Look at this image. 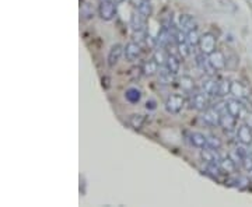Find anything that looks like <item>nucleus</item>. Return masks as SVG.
Here are the masks:
<instances>
[{
	"instance_id": "4be33fe9",
	"label": "nucleus",
	"mask_w": 252,
	"mask_h": 207,
	"mask_svg": "<svg viewBox=\"0 0 252 207\" xmlns=\"http://www.w3.org/2000/svg\"><path fill=\"white\" fill-rule=\"evenodd\" d=\"M129 124L133 127V129H140L145 122H146V116L145 115H140V114H135V115H130V118H129Z\"/></svg>"
},
{
	"instance_id": "6e6552de",
	"label": "nucleus",
	"mask_w": 252,
	"mask_h": 207,
	"mask_svg": "<svg viewBox=\"0 0 252 207\" xmlns=\"http://www.w3.org/2000/svg\"><path fill=\"white\" fill-rule=\"evenodd\" d=\"M124 52H125V48H122V45H119V43L114 45L109 49V53H108V64L111 67H114L116 63L119 62V59H121V56H122Z\"/></svg>"
},
{
	"instance_id": "f257e3e1",
	"label": "nucleus",
	"mask_w": 252,
	"mask_h": 207,
	"mask_svg": "<svg viewBox=\"0 0 252 207\" xmlns=\"http://www.w3.org/2000/svg\"><path fill=\"white\" fill-rule=\"evenodd\" d=\"M199 48L200 52L206 56L211 55L213 52L216 51V37L210 32H206L200 37L199 42Z\"/></svg>"
},
{
	"instance_id": "0eeeda50",
	"label": "nucleus",
	"mask_w": 252,
	"mask_h": 207,
	"mask_svg": "<svg viewBox=\"0 0 252 207\" xmlns=\"http://www.w3.org/2000/svg\"><path fill=\"white\" fill-rule=\"evenodd\" d=\"M252 129L247 124H242L238 127L237 130V137L240 140V143L244 145H252Z\"/></svg>"
},
{
	"instance_id": "4468645a",
	"label": "nucleus",
	"mask_w": 252,
	"mask_h": 207,
	"mask_svg": "<svg viewBox=\"0 0 252 207\" xmlns=\"http://www.w3.org/2000/svg\"><path fill=\"white\" fill-rule=\"evenodd\" d=\"M235 121L237 119L226 111L224 114H220V124H219L226 130H232L235 127Z\"/></svg>"
},
{
	"instance_id": "423d86ee",
	"label": "nucleus",
	"mask_w": 252,
	"mask_h": 207,
	"mask_svg": "<svg viewBox=\"0 0 252 207\" xmlns=\"http://www.w3.org/2000/svg\"><path fill=\"white\" fill-rule=\"evenodd\" d=\"M125 58L129 61V62H133L140 58L142 55V48L137 42H127L125 46Z\"/></svg>"
},
{
	"instance_id": "bb28decb",
	"label": "nucleus",
	"mask_w": 252,
	"mask_h": 207,
	"mask_svg": "<svg viewBox=\"0 0 252 207\" xmlns=\"http://www.w3.org/2000/svg\"><path fill=\"white\" fill-rule=\"evenodd\" d=\"M137 11H139V13H140V14H142L145 19H147V17L151 14V4H150V1L146 0V1H145V3H143V4H142L139 9H137Z\"/></svg>"
},
{
	"instance_id": "a878e982",
	"label": "nucleus",
	"mask_w": 252,
	"mask_h": 207,
	"mask_svg": "<svg viewBox=\"0 0 252 207\" xmlns=\"http://www.w3.org/2000/svg\"><path fill=\"white\" fill-rule=\"evenodd\" d=\"M241 166L244 171L247 172H252V155L247 154L241 158Z\"/></svg>"
},
{
	"instance_id": "f704fd0d",
	"label": "nucleus",
	"mask_w": 252,
	"mask_h": 207,
	"mask_svg": "<svg viewBox=\"0 0 252 207\" xmlns=\"http://www.w3.org/2000/svg\"><path fill=\"white\" fill-rule=\"evenodd\" d=\"M129 1H130V4H132V6H135L136 9H139V7H140L146 0H129Z\"/></svg>"
},
{
	"instance_id": "f8f14e48",
	"label": "nucleus",
	"mask_w": 252,
	"mask_h": 207,
	"mask_svg": "<svg viewBox=\"0 0 252 207\" xmlns=\"http://www.w3.org/2000/svg\"><path fill=\"white\" fill-rule=\"evenodd\" d=\"M202 119L205 124L210 126H216L220 124V114L216 109H205V112L202 115Z\"/></svg>"
},
{
	"instance_id": "7ed1b4c3",
	"label": "nucleus",
	"mask_w": 252,
	"mask_h": 207,
	"mask_svg": "<svg viewBox=\"0 0 252 207\" xmlns=\"http://www.w3.org/2000/svg\"><path fill=\"white\" fill-rule=\"evenodd\" d=\"M226 111L230 115H232L235 119H241V118H244L245 114H247L244 104H242L241 101H238L237 98L229 100V101L226 103Z\"/></svg>"
},
{
	"instance_id": "cd10ccee",
	"label": "nucleus",
	"mask_w": 252,
	"mask_h": 207,
	"mask_svg": "<svg viewBox=\"0 0 252 207\" xmlns=\"http://www.w3.org/2000/svg\"><path fill=\"white\" fill-rule=\"evenodd\" d=\"M220 147H221V142L219 137H214V136L208 137V148H211V150H219Z\"/></svg>"
},
{
	"instance_id": "2f4dec72",
	"label": "nucleus",
	"mask_w": 252,
	"mask_h": 207,
	"mask_svg": "<svg viewBox=\"0 0 252 207\" xmlns=\"http://www.w3.org/2000/svg\"><path fill=\"white\" fill-rule=\"evenodd\" d=\"M189 43H187V42H181V43H178V49H179V53L182 55V58H187L189 53H190V51H189Z\"/></svg>"
},
{
	"instance_id": "9d476101",
	"label": "nucleus",
	"mask_w": 252,
	"mask_h": 207,
	"mask_svg": "<svg viewBox=\"0 0 252 207\" xmlns=\"http://www.w3.org/2000/svg\"><path fill=\"white\" fill-rule=\"evenodd\" d=\"M189 142L192 143L193 147H198V148H208V137L199 133V132H192L189 133Z\"/></svg>"
},
{
	"instance_id": "f3484780",
	"label": "nucleus",
	"mask_w": 252,
	"mask_h": 207,
	"mask_svg": "<svg viewBox=\"0 0 252 207\" xmlns=\"http://www.w3.org/2000/svg\"><path fill=\"white\" fill-rule=\"evenodd\" d=\"M125 98L130 104H137L140 100H142V93L139 88H135V87H130L127 88L125 93Z\"/></svg>"
},
{
	"instance_id": "2eb2a0df",
	"label": "nucleus",
	"mask_w": 252,
	"mask_h": 207,
	"mask_svg": "<svg viewBox=\"0 0 252 207\" xmlns=\"http://www.w3.org/2000/svg\"><path fill=\"white\" fill-rule=\"evenodd\" d=\"M172 79H174V73L171 72L168 67H163L158 70V83L168 85V84L172 83Z\"/></svg>"
},
{
	"instance_id": "72a5a7b5",
	"label": "nucleus",
	"mask_w": 252,
	"mask_h": 207,
	"mask_svg": "<svg viewBox=\"0 0 252 207\" xmlns=\"http://www.w3.org/2000/svg\"><path fill=\"white\" fill-rule=\"evenodd\" d=\"M244 121H245V124L252 129V112H247L244 116Z\"/></svg>"
},
{
	"instance_id": "1a4fd4ad",
	"label": "nucleus",
	"mask_w": 252,
	"mask_h": 207,
	"mask_svg": "<svg viewBox=\"0 0 252 207\" xmlns=\"http://www.w3.org/2000/svg\"><path fill=\"white\" fill-rule=\"evenodd\" d=\"M190 105L192 108H195L196 111H205L208 109V98H206V93L195 94L190 100Z\"/></svg>"
},
{
	"instance_id": "7c9ffc66",
	"label": "nucleus",
	"mask_w": 252,
	"mask_h": 207,
	"mask_svg": "<svg viewBox=\"0 0 252 207\" xmlns=\"http://www.w3.org/2000/svg\"><path fill=\"white\" fill-rule=\"evenodd\" d=\"M247 179L245 178H235V179H232V181H229V185L231 186H235V187H242L247 185Z\"/></svg>"
},
{
	"instance_id": "a211bd4d",
	"label": "nucleus",
	"mask_w": 252,
	"mask_h": 207,
	"mask_svg": "<svg viewBox=\"0 0 252 207\" xmlns=\"http://www.w3.org/2000/svg\"><path fill=\"white\" fill-rule=\"evenodd\" d=\"M179 87L185 91V93H190L192 90H193V87H195V82H193V79L188 76V74H185V76H182L181 79H179Z\"/></svg>"
},
{
	"instance_id": "c85d7f7f",
	"label": "nucleus",
	"mask_w": 252,
	"mask_h": 207,
	"mask_svg": "<svg viewBox=\"0 0 252 207\" xmlns=\"http://www.w3.org/2000/svg\"><path fill=\"white\" fill-rule=\"evenodd\" d=\"M202 158L209 164V163H216V157H214V150H203L202 151Z\"/></svg>"
},
{
	"instance_id": "c756f323",
	"label": "nucleus",
	"mask_w": 252,
	"mask_h": 207,
	"mask_svg": "<svg viewBox=\"0 0 252 207\" xmlns=\"http://www.w3.org/2000/svg\"><path fill=\"white\" fill-rule=\"evenodd\" d=\"M154 61H156L158 64H166V62H167V56H166V53L161 51V49H157V51L154 52Z\"/></svg>"
},
{
	"instance_id": "f03ea898",
	"label": "nucleus",
	"mask_w": 252,
	"mask_h": 207,
	"mask_svg": "<svg viewBox=\"0 0 252 207\" xmlns=\"http://www.w3.org/2000/svg\"><path fill=\"white\" fill-rule=\"evenodd\" d=\"M184 97L179 95V94H172L169 95L166 101V109H167L168 114H178L181 112V109L184 108Z\"/></svg>"
},
{
	"instance_id": "39448f33",
	"label": "nucleus",
	"mask_w": 252,
	"mask_h": 207,
	"mask_svg": "<svg viewBox=\"0 0 252 207\" xmlns=\"http://www.w3.org/2000/svg\"><path fill=\"white\" fill-rule=\"evenodd\" d=\"M209 63L210 67L213 70H217V72H221L227 67V59L224 56V53L220 51H214L211 55H209Z\"/></svg>"
},
{
	"instance_id": "aec40b11",
	"label": "nucleus",
	"mask_w": 252,
	"mask_h": 207,
	"mask_svg": "<svg viewBox=\"0 0 252 207\" xmlns=\"http://www.w3.org/2000/svg\"><path fill=\"white\" fill-rule=\"evenodd\" d=\"M220 163V166L221 169L224 171V172H227V174H234L235 172V161H232L230 157H226V158H221V160H219Z\"/></svg>"
},
{
	"instance_id": "9b49d317",
	"label": "nucleus",
	"mask_w": 252,
	"mask_h": 207,
	"mask_svg": "<svg viewBox=\"0 0 252 207\" xmlns=\"http://www.w3.org/2000/svg\"><path fill=\"white\" fill-rule=\"evenodd\" d=\"M196 27H198V24H196V21H195L193 17H190L188 14H184V16L179 17V28L182 31L189 32L192 31V30H196Z\"/></svg>"
},
{
	"instance_id": "6ab92c4d",
	"label": "nucleus",
	"mask_w": 252,
	"mask_h": 207,
	"mask_svg": "<svg viewBox=\"0 0 252 207\" xmlns=\"http://www.w3.org/2000/svg\"><path fill=\"white\" fill-rule=\"evenodd\" d=\"M169 40H171L169 31L167 30V27H164V28H161L158 31L157 37H156V45H158V46H166L168 42H169Z\"/></svg>"
},
{
	"instance_id": "b1692460",
	"label": "nucleus",
	"mask_w": 252,
	"mask_h": 207,
	"mask_svg": "<svg viewBox=\"0 0 252 207\" xmlns=\"http://www.w3.org/2000/svg\"><path fill=\"white\" fill-rule=\"evenodd\" d=\"M187 42H188L190 46L199 45L200 35L199 32H198V30H192V31L187 32Z\"/></svg>"
},
{
	"instance_id": "ddd939ff",
	"label": "nucleus",
	"mask_w": 252,
	"mask_h": 207,
	"mask_svg": "<svg viewBox=\"0 0 252 207\" xmlns=\"http://www.w3.org/2000/svg\"><path fill=\"white\" fill-rule=\"evenodd\" d=\"M202 88H203V91L208 94V95H217L219 83L216 80H213L211 77H209V79H205L202 82Z\"/></svg>"
},
{
	"instance_id": "393cba45",
	"label": "nucleus",
	"mask_w": 252,
	"mask_h": 207,
	"mask_svg": "<svg viewBox=\"0 0 252 207\" xmlns=\"http://www.w3.org/2000/svg\"><path fill=\"white\" fill-rule=\"evenodd\" d=\"M231 94V83L229 80H221L219 83V91H217V95L219 97H226Z\"/></svg>"
},
{
	"instance_id": "dca6fc26",
	"label": "nucleus",
	"mask_w": 252,
	"mask_h": 207,
	"mask_svg": "<svg viewBox=\"0 0 252 207\" xmlns=\"http://www.w3.org/2000/svg\"><path fill=\"white\" fill-rule=\"evenodd\" d=\"M142 72L145 76H153L154 73L158 72V63L154 61V58L153 59H150V61H146V62L143 63V66H142Z\"/></svg>"
},
{
	"instance_id": "20e7f679",
	"label": "nucleus",
	"mask_w": 252,
	"mask_h": 207,
	"mask_svg": "<svg viewBox=\"0 0 252 207\" xmlns=\"http://www.w3.org/2000/svg\"><path fill=\"white\" fill-rule=\"evenodd\" d=\"M116 14L115 3L112 0H100V16L104 21H111Z\"/></svg>"
},
{
	"instance_id": "5701e85b",
	"label": "nucleus",
	"mask_w": 252,
	"mask_h": 207,
	"mask_svg": "<svg viewBox=\"0 0 252 207\" xmlns=\"http://www.w3.org/2000/svg\"><path fill=\"white\" fill-rule=\"evenodd\" d=\"M166 66H167L168 69L171 70V72L174 73V74H177L179 72V67H181V63L174 56V55H168L167 56V62H166Z\"/></svg>"
},
{
	"instance_id": "473e14b6",
	"label": "nucleus",
	"mask_w": 252,
	"mask_h": 207,
	"mask_svg": "<svg viewBox=\"0 0 252 207\" xmlns=\"http://www.w3.org/2000/svg\"><path fill=\"white\" fill-rule=\"evenodd\" d=\"M146 108L148 111H154V109L157 108V103H156L154 100H148L146 103Z\"/></svg>"
},
{
	"instance_id": "c9c22d12",
	"label": "nucleus",
	"mask_w": 252,
	"mask_h": 207,
	"mask_svg": "<svg viewBox=\"0 0 252 207\" xmlns=\"http://www.w3.org/2000/svg\"><path fill=\"white\" fill-rule=\"evenodd\" d=\"M115 1H118V3H119V1H122V0H115Z\"/></svg>"
},
{
	"instance_id": "412c9836",
	"label": "nucleus",
	"mask_w": 252,
	"mask_h": 207,
	"mask_svg": "<svg viewBox=\"0 0 252 207\" xmlns=\"http://www.w3.org/2000/svg\"><path fill=\"white\" fill-rule=\"evenodd\" d=\"M231 94L235 98H244L247 95V90H245V87L240 82H232L231 83Z\"/></svg>"
}]
</instances>
